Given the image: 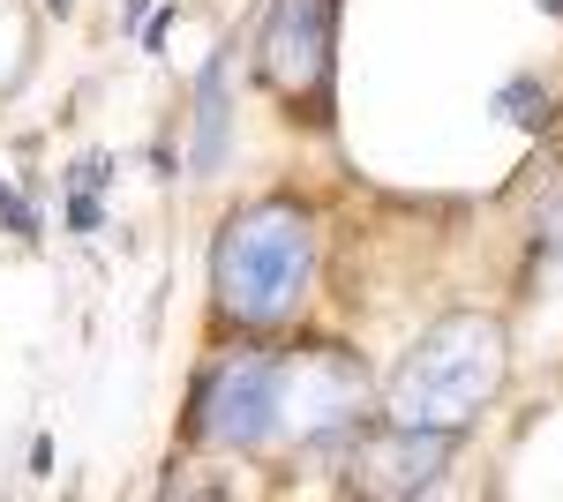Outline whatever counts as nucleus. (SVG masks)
<instances>
[{
	"label": "nucleus",
	"mask_w": 563,
	"mask_h": 502,
	"mask_svg": "<svg viewBox=\"0 0 563 502\" xmlns=\"http://www.w3.org/2000/svg\"><path fill=\"white\" fill-rule=\"evenodd\" d=\"M316 278V217L294 196L241 203L211 241V308L233 331H278L294 323Z\"/></svg>",
	"instance_id": "1"
},
{
	"label": "nucleus",
	"mask_w": 563,
	"mask_h": 502,
	"mask_svg": "<svg viewBox=\"0 0 563 502\" xmlns=\"http://www.w3.org/2000/svg\"><path fill=\"white\" fill-rule=\"evenodd\" d=\"M504 368H511V353H504L496 315H474V308L443 315L390 368L384 420L390 427H451V435H466V420L504 390Z\"/></svg>",
	"instance_id": "2"
},
{
	"label": "nucleus",
	"mask_w": 563,
	"mask_h": 502,
	"mask_svg": "<svg viewBox=\"0 0 563 502\" xmlns=\"http://www.w3.org/2000/svg\"><path fill=\"white\" fill-rule=\"evenodd\" d=\"M256 76L271 98L308 127H331V90H339V0H278L263 23Z\"/></svg>",
	"instance_id": "3"
},
{
	"label": "nucleus",
	"mask_w": 563,
	"mask_h": 502,
	"mask_svg": "<svg viewBox=\"0 0 563 502\" xmlns=\"http://www.w3.org/2000/svg\"><path fill=\"white\" fill-rule=\"evenodd\" d=\"M368 420V368L346 345H316L278 360V435H301V450H331Z\"/></svg>",
	"instance_id": "4"
},
{
	"label": "nucleus",
	"mask_w": 563,
	"mask_h": 502,
	"mask_svg": "<svg viewBox=\"0 0 563 502\" xmlns=\"http://www.w3.org/2000/svg\"><path fill=\"white\" fill-rule=\"evenodd\" d=\"M188 435L211 450H263L278 435V360L271 353H225L196 376Z\"/></svg>",
	"instance_id": "5"
},
{
	"label": "nucleus",
	"mask_w": 563,
	"mask_h": 502,
	"mask_svg": "<svg viewBox=\"0 0 563 502\" xmlns=\"http://www.w3.org/2000/svg\"><path fill=\"white\" fill-rule=\"evenodd\" d=\"M459 450L451 427H384L376 450H361V472L376 495H429L443 480V458Z\"/></svg>",
	"instance_id": "6"
},
{
	"label": "nucleus",
	"mask_w": 563,
	"mask_h": 502,
	"mask_svg": "<svg viewBox=\"0 0 563 502\" xmlns=\"http://www.w3.org/2000/svg\"><path fill=\"white\" fill-rule=\"evenodd\" d=\"M233 53L241 45L225 38L203 60V76H196V150H188V172L196 180H211V172H225V150H233Z\"/></svg>",
	"instance_id": "7"
},
{
	"label": "nucleus",
	"mask_w": 563,
	"mask_h": 502,
	"mask_svg": "<svg viewBox=\"0 0 563 502\" xmlns=\"http://www.w3.org/2000/svg\"><path fill=\"white\" fill-rule=\"evenodd\" d=\"M496 113L504 121H519V127H549V113H556V98L533 83V76H511V83L496 90Z\"/></svg>",
	"instance_id": "8"
},
{
	"label": "nucleus",
	"mask_w": 563,
	"mask_h": 502,
	"mask_svg": "<svg viewBox=\"0 0 563 502\" xmlns=\"http://www.w3.org/2000/svg\"><path fill=\"white\" fill-rule=\"evenodd\" d=\"M0 225H8V233H15V241H38V210L23 203V196H15V188H8V180H0Z\"/></svg>",
	"instance_id": "9"
},
{
	"label": "nucleus",
	"mask_w": 563,
	"mask_h": 502,
	"mask_svg": "<svg viewBox=\"0 0 563 502\" xmlns=\"http://www.w3.org/2000/svg\"><path fill=\"white\" fill-rule=\"evenodd\" d=\"M68 225H76V233H98V225H106L98 196H84V188H76V196H68Z\"/></svg>",
	"instance_id": "10"
},
{
	"label": "nucleus",
	"mask_w": 563,
	"mask_h": 502,
	"mask_svg": "<svg viewBox=\"0 0 563 502\" xmlns=\"http://www.w3.org/2000/svg\"><path fill=\"white\" fill-rule=\"evenodd\" d=\"M68 180H76V188H84V196H98V188H106V180H113V158H84V166L68 172Z\"/></svg>",
	"instance_id": "11"
},
{
	"label": "nucleus",
	"mask_w": 563,
	"mask_h": 502,
	"mask_svg": "<svg viewBox=\"0 0 563 502\" xmlns=\"http://www.w3.org/2000/svg\"><path fill=\"white\" fill-rule=\"evenodd\" d=\"M143 15H151V0H121V23L129 31H143Z\"/></svg>",
	"instance_id": "12"
},
{
	"label": "nucleus",
	"mask_w": 563,
	"mask_h": 502,
	"mask_svg": "<svg viewBox=\"0 0 563 502\" xmlns=\"http://www.w3.org/2000/svg\"><path fill=\"white\" fill-rule=\"evenodd\" d=\"M45 8H53V15H68V8H76V0H45Z\"/></svg>",
	"instance_id": "13"
},
{
	"label": "nucleus",
	"mask_w": 563,
	"mask_h": 502,
	"mask_svg": "<svg viewBox=\"0 0 563 502\" xmlns=\"http://www.w3.org/2000/svg\"><path fill=\"white\" fill-rule=\"evenodd\" d=\"M541 15H563V0H541Z\"/></svg>",
	"instance_id": "14"
}]
</instances>
